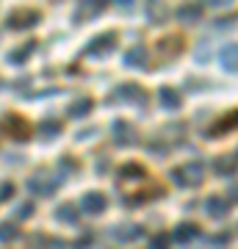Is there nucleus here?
I'll list each match as a JSON object with an SVG mask.
<instances>
[{
    "instance_id": "1",
    "label": "nucleus",
    "mask_w": 238,
    "mask_h": 249,
    "mask_svg": "<svg viewBox=\"0 0 238 249\" xmlns=\"http://www.w3.org/2000/svg\"><path fill=\"white\" fill-rule=\"evenodd\" d=\"M172 180H175L177 186H188V188H194L200 186L205 180V169H202V163H183V166H177V169H172Z\"/></svg>"
},
{
    "instance_id": "2",
    "label": "nucleus",
    "mask_w": 238,
    "mask_h": 249,
    "mask_svg": "<svg viewBox=\"0 0 238 249\" xmlns=\"http://www.w3.org/2000/svg\"><path fill=\"white\" fill-rule=\"evenodd\" d=\"M0 130H3V133H9L11 139H17V142L31 139V124H28L19 114H9V116H6V119L0 122Z\"/></svg>"
},
{
    "instance_id": "3",
    "label": "nucleus",
    "mask_w": 238,
    "mask_h": 249,
    "mask_svg": "<svg viewBox=\"0 0 238 249\" xmlns=\"http://www.w3.org/2000/svg\"><path fill=\"white\" fill-rule=\"evenodd\" d=\"M180 50H183V39L180 36H169V39H161L158 42V53L164 61H172L175 55H180Z\"/></svg>"
},
{
    "instance_id": "4",
    "label": "nucleus",
    "mask_w": 238,
    "mask_h": 249,
    "mask_svg": "<svg viewBox=\"0 0 238 249\" xmlns=\"http://www.w3.org/2000/svg\"><path fill=\"white\" fill-rule=\"evenodd\" d=\"M34 22H39V14L31 9H19V11H11L9 14L11 28H28V25H34Z\"/></svg>"
},
{
    "instance_id": "5",
    "label": "nucleus",
    "mask_w": 238,
    "mask_h": 249,
    "mask_svg": "<svg viewBox=\"0 0 238 249\" xmlns=\"http://www.w3.org/2000/svg\"><path fill=\"white\" fill-rule=\"evenodd\" d=\"M80 208H83L86 213H103V211H106V196L100 194V191H89V194L80 199Z\"/></svg>"
},
{
    "instance_id": "6",
    "label": "nucleus",
    "mask_w": 238,
    "mask_h": 249,
    "mask_svg": "<svg viewBox=\"0 0 238 249\" xmlns=\"http://www.w3.org/2000/svg\"><path fill=\"white\" fill-rule=\"evenodd\" d=\"M114 45H116V36L114 34H106V36H100V39H94V42L86 47V53L89 55H108Z\"/></svg>"
},
{
    "instance_id": "7",
    "label": "nucleus",
    "mask_w": 238,
    "mask_h": 249,
    "mask_svg": "<svg viewBox=\"0 0 238 249\" xmlns=\"http://www.w3.org/2000/svg\"><path fill=\"white\" fill-rule=\"evenodd\" d=\"M200 17H202V6H200V3H185V6L177 9V19L185 22V25H188V22H197Z\"/></svg>"
},
{
    "instance_id": "8",
    "label": "nucleus",
    "mask_w": 238,
    "mask_h": 249,
    "mask_svg": "<svg viewBox=\"0 0 238 249\" xmlns=\"http://www.w3.org/2000/svg\"><path fill=\"white\" fill-rule=\"evenodd\" d=\"M221 64H224V70L230 72H238V45H227L224 50H221Z\"/></svg>"
},
{
    "instance_id": "9",
    "label": "nucleus",
    "mask_w": 238,
    "mask_h": 249,
    "mask_svg": "<svg viewBox=\"0 0 238 249\" xmlns=\"http://www.w3.org/2000/svg\"><path fill=\"white\" fill-rule=\"evenodd\" d=\"M100 9H103V0H83L78 6V11H75V19H89L92 14H97Z\"/></svg>"
},
{
    "instance_id": "10",
    "label": "nucleus",
    "mask_w": 238,
    "mask_h": 249,
    "mask_svg": "<svg viewBox=\"0 0 238 249\" xmlns=\"http://www.w3.org/2000/svg\"><path fill=\"white\" fill-rule=\"evenodd\" d=\"M125 64H128V67H144V64H147V50H144V47H130V50H128V53H125Z\"/></svg>"
},
{
    "instance_id": "11",
    "label": "nucleus",
    "mask_w": 238,
    "mask_h": 249,
    "mask_svg": "<svg viewBox=\"0 0 238 249\" xmlns=\"http://www.w3.org/2000/svg\"><path fill=\"white\" fill-rule=\"evenodd\" d=\"M114 139L116 142H122V144H130V142H136L133 136H136V130H133V124H128V122H114Z\"/></svg>"
},
{
    "instance_id": "12",
    "label": "nucleus",
    "mask_w": 238,
    "mask_h": 249,
    "mask_svg": "<svg viewBox=\"0 0 238 249\" xmlns=\"http://www.w3.org/2000/svg\"><path fill=\"white\" fill-rule=\"evenodd\" d=\"M227 208H230V202H221L219 196H211L208 202H205V211L211 216H224L227 213Z\"/></svg>"
},
{
    "instance_id": "13",
    "label": "nucleus",
    "mask_w": 238,
    "mask_h": 249,
    "mask_svg": "<svg viewBox=\"0 0 238 249\" xmlns=\"http://www.w3.org/2000/svg\"><path fill=\"white\" fill-rule=\"evenodd\" d=\"M197 224H180V227H177L175 230V238L177 241H194L197 238Z\"/></svg>"
},
{
    "instance_id": "14",
    "label": "nucleus",
    "mask_w": 238,
    "mask_h": 249,
    "mask_svg": "<svg viewBox=\"0 0 238 249\" xmlns=\"http://www.w3.org/2000/svg\"><path fill=\"white\" fill-rule=\"evenodd\" d=\"M147 14L158 22V19L166 17V9H164V3H161V0H147Z\"/></svg>"
},
{
    "instance_id": "15",
    "label": "nucleus",
    "mask_w": 238,
    "mask_h": 249,
    "mask_svg": "<svg viewBox=\"0 0 238 249\" xmlns=\"http://www.w3.org/2000/svg\"><path fill=\"white\" fill-rule=\"evenodd\" d=\"M139 227L133 224V227H119V230H114V238H119V241H130V238H136L139 235Z\"/></svg>"
},
{
    "instance_id": "16",
    "label": "nucleus",
    "mask_w": 238,
    "mask_h": 249,
    "mask_svg": "<svg viewBox=\"0 0 238 249\" xmlns=\"http://www.w3.org/2000/svg\"><path fill=\"white\" fill-rule=\"evenodd\" d=\"M161 103L169 106V108H177V106H180V97H177L172 89H161Z\"/></svg>"
},
{
    "instance_id": "17",
    "label": "nucleus",
    "mask_w": 238,
    "mask_h": 249,
    "mask_svg": "<svg viewBox=\"0 0 238 249\" xmlns=\"http://www.w3.org/2000/svg\"><path fill=\"white\" fill-rule=\"evenodd\" d=\"M227 127H238V111L233 116H224V119L213 127V133H221V130H227Z\"/></svg>"
},
{
    "instance_id": "18",
    "label": "nucleus",
    "mask_w": 238,
    "mask_h": 249,
    "mask_svg": "<svg viewBox=\"0 0 238 249\" xmlns=\"http://www.w3.org/2000/svg\"><path fill=\"white\" fill-rule=\"evenodd\" d=\"M39 130H42L44 136H55V133H58V130H61V124H58V122H53V119H44V122H42V127H39Z\"/></svg>"
},
{
    "instance_id": "19",
    "label": "nucleus",
    "mask_w": 238,
    "mask_h": 249,
    "mask_svg": "<svg viewBox=\"0 0 238 249\" xmlns=\"http://www.w3.org/2000/svg\"><path fill=\"white\" fill-rule=\"evenodd\" d=\"M17 238V227L14 224H0V241H11Z\"/></svg>"
},
{
    "instance_id": "20",
    "label": "nucleus",
    "mask_w": 238,
    "mask_h": 249,
    "mask_svg": "<svg viewBox=\"0 0 238 249\" xmlns=\"http://www.w3.org/2000/svg\"><path fill=\"white\" fill-rule=\"evenodd\" d=\"M58 216H61V219H72V222H75V219H78V211H75L72 205H61V208H58Z\"/></svg>"
},
{
    "instance_id": "21",
    "label": "nucleus",
    "mask_w": 238,
    "mask_h": 249,
    "mask_svg": "<svg viewBox=\"0 0 238 249\" xmlns=\"http://www.w3.org/2000/svg\"><path fill=\"white\" fill-rule=\"evenodd\" d=\"M216 169H219V172H224V175H230V172L236 169V163H233V160H227V158H221L219 163H216Z\"/></svg>"
},
{
    "instance_id": "22",
    "label": "nucleus",
    "mask_w": 238,
    "mask_h": 249,
    "mask_svg": "<svg viewBox=\"0 0 238 249\" xmlns=\"http://www.w3.org/2000/svg\"><path fill=\"white\" fill-rule=\"evenodd\" d=\"M89 106H92L89 100H80L78 106H72V116H83V111H89Z\"/></svg>"
},
{
    "instance_id": "23",
    "label": "nucleus",
    "mask_w": 238,
    "mask_h": 249,
    "mask_svg": "<svg viewBox=\"0 0 238 249\" xmlns=\"http://www.w3.org/2000/svg\"><path fill=\"white\" fill-rule=\"evenodd\" d=\"M205 3H208V6H216V9H221V6H230L233 0H205Z\"/></svg>"
},
{
    "instance_id": "24",
    "label": "nucleus",
    "mask_w": 238,
    "mask_h": 249,
    "mask_svg": "<svg viewBox=\"0 0 238 249\" xmlns=\"http://www.w3.org/2000/svg\"><path fill=\"white\" fill-rule=\"evenodd\" d=\"M0 194H3V196H11V194H14V186H11V183H6V186L0 188Z\"/></svg>"
},
{
    "instance_id": "25",
    "label": "nucleus",
    "mask_w": 238,
    "mask_h": 249,
    "mask_svg": "<svg viewBox=\"0 0 238 249\" xmlns=\"http://www.w3.org/2000/svg\"><path fill=\"white\" fill-rule=\"evenodd\" d=\"M116 3H122V6H130L133 0H116Z\"/></svg>"
}]
</instances>
